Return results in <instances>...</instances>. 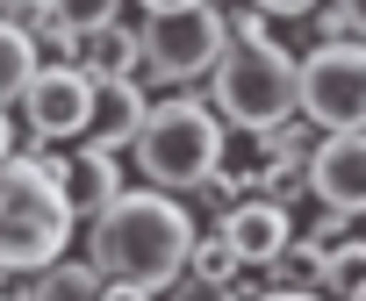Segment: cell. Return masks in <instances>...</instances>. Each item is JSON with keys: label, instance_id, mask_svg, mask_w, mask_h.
<instances>
[{"label": "cell", "instance_id": "6da1fadb", "mask_svg": "<svg viewBox=\"0 0 366 301\" xmlns=\"http://www.w3.org/2000/svg\"><path fill=\"white\" fill-rule=\"evenodd\" d=\"M194 244H202L194 208L179 194H158V187H129L101 223H86V258L101 265V280L151 287V294H165L194 265Z\"/></svg>", "mask_w": 366, "mask_h": 301}, {"label": "cell", "instance_id": "7a4b0ae2", "mask_svg": "<svg viewBox=\"0 0 366 301\" xmlns=\"http://www.w3.org/2000/svg\"><path fill=\"white\" fill-rule=\"evenodd\" d=\"M223 150H230V129L209 108V93H165L129 158H137L144 187L187 201V194H209V180L223 173Z\"/></svg>", "mask_w": 366, "mask_h": 301}, {"label": "cell", "instance_id": "3957f363", "mask_svg": "<svg viewBox=\"0 0 366 301\" xmlns=\"http://www.w3.org/2000/svg\"><path fill=\"white\" fill-rule=\"evenodd\" d=\"M209 108L223 115V129L237 136H273L287 122H302V58L266 44H230L216 79H209Z\"/></svg>", "mask_w": 366, "mask_h": 301}, {"label": "cell", "instance_id": "277c9868", "mask_svg": "<svg viewBox=\"0 0 366 301\" xmlns=\"http://www.w3.org/2000/svg\"><path fill=\"white\" fill-rule=\"evenodd\" d=\"M79 230L65 187L36 165V158H8V180H0V258H8L15 280H36L65 258V237Z\"/></svg>", "mask_w": 366, "mask_h": 301}, {"label": "cell", "instance_id": "5b68a950", "mask_svg": "<svg viewBox=\"0 0 366 301\" xmlns=\"http://www.w3.org/2000/svg\"><path fill=\"white\" fill-rule=\"evenodd\" d=\"M144 86H172L187 93L194 79H216L223 51H230V15L216 0L202 8H172V15H144Z\"/></svg>", "mask_w": 366, "mask_h": 301}, {"label": "cell", "instance_id": "8992f818", "mask_svg": "<svg viewBox=\"0 0 366 301\" xmlns=\"http://www.w3.org/2000/svg\"><path fill=\"white\" fill-rule=\"evenodd\" d=\"M302 122L323 136H352L366 129V44H316L302 58Z\"/></svg>", "mask_w": 366, "mask_h": 301}, {"label": "cell", "instance_id": "52a82bcc", "mask_svg": "<svg viewBox=\"0 0 366 301\" xmlns=\"http://www.w3.org/2000/svg\"><path fill=\"white\" fill-rule=\"evenodd\" d=\"M22 115H29V129L44 143H79V136L101 129V79L86 65H44V79L29 86Z\"/></svg>", "mask_w": 366, "mask_h": 301}, {"label": "cell", "instance_id": "ba28073f", "mask_svg": "<svg viewBox=\"0 0 366 301\" xmlns=\"http://www.w3.org/2000/svg\"><path fill=\"white\" fill-rule=\"evenodd\" d=\"M36 165L65 187V201H72L79 223H101V215L129 194V187H122V150H108V143H94V136H86L79 150H51V143H44Z\"/></svg>", "mask_w": 366, "mask_h": 301}, {"label": "cell", "instance_id": "9c48e42d", "mask_svg": "<svg viewBox=\"0 0 366 301\" xmlns=\"http://www.w3.org/2000/svg\"><path fill=\"white\" fill-rule=\"evenodd\" d=\"M309 201L316 208H337V215H366V129L316 143V158H309Z\"/></svg>", "mask_w": 366, "mask_h": 301}, {"label": "cell", "instance_id": "30bf717a", "mask_svg": "<svg viewBox=\"0 0 366 301\" xmlns=\"http://www.w3.org/2000/svg\"><path fill=\"white\" fill-rule=\"evenodd\" d=\"M216 230H223V237L237 244V258H244V265H259V272H266V265L302 237V230H295V208H287V201H273V194H259V201H244V208H223V215H216Z\"/></svg>", "mask_w": 366, "mask_h": 301}, {"label": "cell", "instance_id": "8fae6325", "mask_svg": "<svg viewBox=\"0 0 366 301\" xmlns=\"http://www.w3.org/2000/svg\"><path fill=\"white\" fill-rule=\"evenodd\" d=\"M151 108H158V101L144 93V79H101V129H94V143H108V150H137Z\"/></svg>", "mask_w": 366, "mask_h": 301}, {"label": "cell", "instance_id": "7c38bea8", "mask_svg": "<svg viewBox=\"0 0 366 301\" xmlns=\"http://www.w3.org/2000/svg\"><path fill=\"white\" fill-rule=\"evenodd\" d=\"M22 301H108V280L94 258H58L51 272H36L22 287Z\"/></svg>", "mask_w": 366, "mask_h": 301}, {"label": "cell", "instance_id": "4fadbf2b", "mask_svg": "<svg viewBox=\"0 0 366 301\" xmlns=\"http://www.w3.org/2000/svg\"><path fill=\"white\" fill-rule=\"evenodd\" d=\"M266 294H323V280H330V251L323 244H309V237H295L273 265H266Z\"/></svg>", "mask_w": 366, "mask_h": 301}, {"label": "cell", "instance_id": "5bb4252c", "mask_svg": "<svg viewBox=\"0 0 366 301\" xmlns=\"http://www.w3.org/2000/svg\"><path fill=\"white\" fill-rule=\"evenodd\" d=\"M44 44L29 36V29H0V86H8V108H22L29 101V86L44 79Z\"/></svg>", "mask_w": 366, "mask_h": 301}, {"label": "cell", "instance_id": "9a60e30c", "mask_svg": "<svg viewBox=\"0 0 366 301\" xmlns=\"http://www.w3.org/2000/svg\"><path fill=\"white\" fill-rule=\"evenodd\" d=\"M86 72L94 79H144V29H108L86 44Z\"/></svg>", "mask_w": 366, "mask_h": 301}, {"label": "cell", "instance_id": "2e32d148", "mask_svg": "<svg viewBox=\"0 0 366 301\" xmlns=\"http://www.w3.org/2000/svg\"><path fill=\"white\" fill-rule=\"evenodd\" d=\"M51 22H65L72 36H108V29H122V0H51Z\"/></svg>", "mask_w": 366, "mask_h": 301}, {"label": "cell", "instance_id": "e0dca14e", "mask_svg": "<svg viewBox=\"0 0 366 301\" xmlns=\"http://www.w3.org/2000/svg\"><path fill=\"white\" fill-rule=\"evenodd\" d=\"M366 287V237H352V244H337L330 251V280H323V301H352Z\"/></svg>", "mask_w": 366, "mask_h": 301}, {"label": "cell", "instance_id": "ac0fdd59", "mask_svg": "<svg viewBox=\"0 0 366 301\" xmlns=\"http://www.w3.org/2000/svg\"><path fill=\"white\" fill-rule=\"evenodd\" d=\"M237 265H244V258H237V244H230L223 230H202V244H194V265H187V272H209V280H237Z\"/></svg>", "mask_w": 366, "mask_h": 301}, {"label": "cell", "instance_id": "d6986e66", "mask_svg": "<svg viewBox=\"0 0 366 301\" xmlns=\"http://www.w3.org/2000/svg\"><path fill=\"white\" fill-rule=\"evenodd\" d=\"M165 301H244V287H230V280H209V272H179V280L165 287Z\"/></svg>", "mask_w": 366, "mask_h": 301}, {"label": "cell", "instance_id": "ffe728a7", "mask_svg": "<svg viewBox=\"0 0 366 301\" xmlns=\"http://www.w3.org/2000/svg\"><path fill=\"white\" fill-rule=\"evenodd\" d=\"M352 223H359V215H337V208H316V215L302 223V237H309V244H323V251H337V244H352Z\"/></svg>", "mask_w": 366, "mask_h": 301}, {"label": "cell", "instance_id": "44dd1931", "mask_svg": "<svg viewBox=\"0 0 366 301\" xmlns=\"http://www.w3.org/2000/svg\"><path fill=\"white\" fill-rule=\"evenodd\" d=\"M266 36H273V15H259L252 0H244V8H230V44H266Z\"/></svg>", "mask_w": 366, "mask_h": 301}, {"label": "cell", "instance_id": "7402d4cb", "mask_svg": "<svg viewBox=\"0 0 366 301\" xmlns=\"http://www.w3.org/2000/svg\"><path fill=\"white\" fill-rule=\"evenodd\" d=\"M252 8H259V15H316L323 0H252Z\"/></svg>", "mask_w": 366, "mask_h": 301}, {"label": "cell", "instance_id": "603a6c76", "mask_svg": "<svg viewBox=\"0 0 366 301\" xmlns=\"http://www.w3.org/2000/svg\"><path fill=\"white\" fill-rule=\"evenodd\" d=\"M337 8H345V22H352V36L366 44V0H337Z\"/></svg>", "mask_w": 366, "mask_h": 301}, {"label": "cell", "instance_id": "cb8c5ba5", "mask_svg": "<svg viewBox=\"0 0 366 301\" xmlns=\"http://www.w3.org/2000/svg\"><path fill=\"white\" fill-rule=\"evenodd\" d=\"M108 301H165V294H151V287H115V280H108Z\"/></svg>", "mask_w": 366, "mask_h": 301}, {"label": "cell", "instance_id": "d4e9b609", "mask_svg": "<svg viewBox=\"0 0 366 301\" xmlns=\"http://www.w3.org/2000/svg\"><path fill=\"white\" fill-rule=\"evenodd\" d=\"M144 15H172V8H202V0H137Z\"/></svg>", "mask_w": 366, "mask_h": 301}, {"label": "cell", "instance_id": "484cf974", "mask_svg": "<svg viewBox=\"0 0 366 301\" xmlns=\"http://www.w3.org/2000/svg\"><path fill=\"white\" fill-rule=\"evenodd\" d=\"M259 301H323V294H259Z\"/></svg>", "mask_w": 366, "mask_h": 301}, {"label": "cell", "instance_id": "4316f807", "mask_svg": "<svg viewBox=\"0 0 366 301\" xmlns=\"http://www.w3.org/2000/svg\"><path fill=\"white\" fill-rule=\"evenodd\" d=\"M352 301H366V287H359V294H352Z\"/></svg>", "mask_w": 366, "mask_h": 301}, {"label": "cell", "instance_id": "83f0119b", "mask_svg": "<svg viewBox=\"0 0 366 301\" xmlns=\"http://www.w3.org/2000/svg\"><path fill=\"white\" fill-rule=\"evenodd\" d=\"M359 223H366V215H359Z\"/></svg>", "mask_w": 366, "mask_h": 301}, {"label": "cell", "instance_id": "f1b7e54d", "mask_svg": "<svg viewBox=\"0 0 366 301\" xmlns=\"http://www.w3.org/2000/svg\"><path fill=\"white\" fill-rule=\"evenodd\" d=\"M15 301H22V294H15Z\"/></svg>", "mask_w": 366, "mask_h": 301}]
</instances>
